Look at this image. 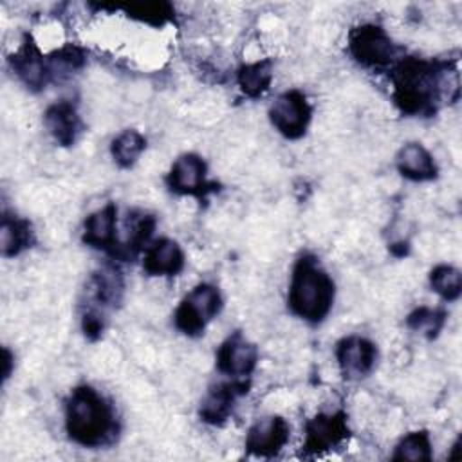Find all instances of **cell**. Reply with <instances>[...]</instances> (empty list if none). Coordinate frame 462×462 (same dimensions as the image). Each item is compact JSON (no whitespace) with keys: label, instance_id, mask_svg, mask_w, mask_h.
I'll return each instance as SVG.
<instances>
[{"label":"cell","instance_id":"cell-1","mask_svg":"<svg viewBox=\"0 0 462 462\" xmlns=\"http://www.w3.org/2000/svg\"><path fill=\"white\" fill-rule=\"evenodd\" d=\"M392 97L408 116H431L442 103L458 99L457 60L401 58L392 67Z\"/></svg>","mask_w":462,"mask_h":462},{"label":"cell","instance_id":"cell-2","mask_svg":"<svg viewBox=\"0 0 462 462\" xmlns=\"http://www.w3.org/2000/svg\"><path fill=\"white\" fill-rule=\"evenodd\" d=\"M65 430L83 448H103L116 440L119 422L114 406L90 384L76 386L65 404Z\"/></svg>","mask_w":462,"mask_h":462},{"label":"cell","instance_id":"cell-3","mask_svg":"<svg viewBox=\"0 0 462 462\" xmlns=\"http://www.w3.org/2000/svg\"><path fill=\"white\" fill-rule=\"evenodd\" d=\"M336 285L316 256L303 254L292 269L289 283V309L298 318L316 325L321 323L334 303Z\"/></svg>","mask_w":462,"mask_h":462},{"label":"cell","instance_id":"cell-4","mask_svg":"<svg viewBox=\"0 0 462 462\" xmlns=\"http://www.w3.org/2000/svg\"><path fill=\"white\" fill-rule=\"evenodd\" d=\"M348 49L354 60L374 70L390 69L401 60V49L392 42L386 31L374 23H363L350 31Z\"/></svg>","mask_w":462,"mask_h":462},{"label":"cell","instance_id":"cell-5","mask_svg":"<svg viewBox=\"0 0 462 462\" xmlns=\"http://www.w3.org/2000/svg\"><path fill=\"white\" fill-rule=\"evenodd\" d=\"M222 296L211 283H199L179 303L173 314V323L179 332L189 337L204 334L208 323L220 312Z\"/></svg>","mask_w":462,"mask_h":462},{"label":"cell","instance_id":"cell-6","mask_svg":"<svg viewBox=\"0 0 462 462\" xmlns=\"http://www.w3.org/2000/svg\"><path fill=\"white\" fill-rule=\"evenodd\" d=\"M312 108L307 101V96L300 90H287L269 110V119L273 126L285 137V139H300L310 123Z\"/></svg>","mask_w":462,"mask_h":462},{"label":"cell","instance_id":"cell-7","mask_svg":"<svg viewBox=\"0 0 462 462\" xmlns=\"http://www.w3.org/2000/svg\"><path fill=\"white\" fill-rule=\"evenodd\" d=\"M206 173H208V166L200 155L182 153L171 164L166 175V184L173 193L204 199L208 193H213L218 189V184L208 180Z\"/></svg>","mask_w":462,"mask_h":462},{"label":"cell","instance_id":"cell-8","mask_svg":"<svg viewBox=\"0 0 462 462\" xmlns=\"http://www.w3.org/2000/svg\"><path fill=\"white\" fill-rule=\"evenodd\" d=\"M346 415L343 411L318 413L305 424V455H321L343 444L348 437Z\"/></svg>","mask_w":462,"mask_h":462},{"label":"cell","instance_id":"cell-9","mask_svg":"<svg viewBox=\"0 0 462 462\" xmlns=\"http://www.w3.org/2000/svg\"><path fill=\"white\" fill-rule=\"evenodd\" d=\"M291 426L280 415H271L256 420L245 437V449L253 457L271 458L276 457L289 442Z\"/></svg>","mask_w":462,"mask_h":462},{"label":"cell","instance_id":"cell-10","mask_svg":"<svg viewBox=\"0 0 462 462\" xmlns=\"http://www.w3.org/2000/svg\"><path fill=\"white\" fill-rule=\"evenodd\" d=\"M336 359L345 379H361L375 366L377 348L366 337L348 336L337 343Z\"/></svg>","mask_w":462,"mask_h":462},{"label":"cell","instance_id":"cell-11","mask_svg":"<svg viewBox=\"0 0 462 462\" xmlns=\"http://www.w3.org/2000/svg\"><path fill=\"white\" fill-rule=\"evenodd\" d=\"M258 363V348L242 336L240 330L231 334L217 352V368L235 379L253 374Z\"/></svg>","mask_w":462,"mask_h":462},{"label":"cell","instance_id":"cell-12","mask_svg":"<svg viewBox=\"0 0 462 462\" xmlns=\"http://www.w3.org/2000/svg\"><path fill=\"white\" fill-rule=\"evenodd\" d=\"M249 392L247 381H229V383H217L206 393L200 404V419L213 426H222L233 413L235 402Z\"/></svg>","mask_w":462,"mask_h":462},{"label":"cell","instance_id":"cell-13","mask_svg":"<svg viewBox=\"0 0 462 462\" xmlns=\"http://www.w3.org/2000/svg\"><path fill=\"white\" fill-rule=\"evenodd\" d=\"M11 67L16 72V76L32 90L45 88L52 74L49 63L43 60L42 51L38 49V45L29 34H25L23 43L13 54Z\"/></svg>","mask_w":462,"mask_h":462},{"label":"cell","instance_id":"cell-14","mask_svg":"<svg viewBox=\"0 0 462 462\" xmlns=\"http://www.w3.org/2000/svg\"><path fill=\"white\" fill-rule=\"evenodd\" d=\"M43 125L52 139L61 146H72L83 130L76 105L69 99L51 105L43 114Z\"/></svg>","mask_w":462,"mask_h":462},{"label":"cell","instance_id":"cell-15","mask_svg":"<svg viewBox=\"0 0 462 462\" xmlns=\"http://www.w3.org/2000/svg\"><path fill=\"white\" fill-rule=\"evenodd\" d=\"M83 242L94 249L114 253L117 244V208L114 202H108L87 217Z\"/></svg>","mask_w":462,"mask_h":462},{"label":"cell","instance_id":"cell-16","mask_svg":"<svg viewBox=\"0 0 462 462\" xmlns=\"http://www.w3.org/2000/svg\"><path fill=\"white\" fill-rule=\"evenodd\" d=\"M143 269L150 276H175L184 269V253L171 238H159L144 249Z\"/></svg>","mask_w":462,"mask_h":462},{"label":"cell","instance_id":"cell-17","mask_svg":"<svg viewBox=\"0 0 462 462\" xmlns=\"http://www.w3.org/2000/svg\"><path fill=\"white\" fill-rule=\"evenodd\" d=\"M395 166L402 177L413 182L433 180L439 175V168L433 155L420 143H406L397 152Z\"/></svg>","mask_w":462,"mask_h":462},{"label":"cell","instance_id":"cell-18","mask_svg":"<svg viewBox=\"0 0 462 462\" xmlns=\"http://www.w3.org/2000/svg\"><path fill=\"white\" fill-rule=\"evenodd\" d=\"M34 244V231L29 220L20 217H2L0 245L4 256H16Z\"/></svg>","mask_w":462,"mask_h":462},{"label":"cell","instance_id":"cell-19","mask_svg":"<svg viewBox=\"0 0 462 462\" xmlns=\"http://www.w3.org/2000/svg\"><path fill=\"white\" fill-rule=\"evenodd\" d=\"M88 294L103 309L117 305L123 294V280L119 271L114 267H105L94 273L88 283Z\"/></svg>","mask_w":462,"mask_h":462},{"label":"cell","instance_id":"cell-20","mask_svg":"<svg viewBox=\"0 0 462 462\" xmlns=\"http://www.w3.org/2000/svg\"><path fill=\"white\" fill-rule=\"evenodd\" d=\"M236 81L240 90L247 97H260L263 96L273 81V61L271 60H262L254 61L249 65L240 67L236 74Z\"/></svg>","mask_w":462,"mask_h":462},{"label":"cell","instance_id":"cell-21","mask_svg":"<svg viewBox=\"0 0 462 462\" xmlns=\"http://www.w3.org/2000/svg\"><path fill=\"white\" fill-rule=\"evenodd\" d=\"M144 148H146V139L141 132L125 130L112 141L110 152H112L114 161L121 168H130L137 162V159L141 157Z\"/></svg>","mask_w":462,"mask_h":462},{"label":"cell","instance_id":"cell-22","mask_svg":"<svg viewBox=\"0 0 462 462\" xmlns=\"http://www.w3.org/2000/svg\"><path fill=\"white\" fill-rule=\"evenodd\" d=\"M430 285L442 300L455 301L462 294V274L457 267L440 263L431 269Z\"/></svg>","mask_w":462,"mask_h":462},{"label":"cell","instance_id":"cell-23","mask_svg":"<svg viewBox=\"0 0 462 462\" xmlns=\"http://www.w3.org/2000/svg\"><path fill=\"white\" fill-rule=\"evenodd\" d=\"M393 460H413V462H428L431 460V442L428 431H411L401 439L395 446Z\"/></svg>","mask_w":462,"mask_h":462},{"label":"cell","instance_id":"cell-24","mask_svg":"<svg viewBox=\"0 0 462 462\" xmlns=\"http://www.w3.org/2000/svg\"><path fill=\"white\" fill-rule=\"evenodd\" d=\"M446 310L442 309H431V307H419L411 310L406 318V325L415 330L424 334L428 339H433L439 336L446 323Z\"/></svg>","mask_w":462,"mask_h":462},{"label":"cell","instance_id":"cell-25","mask_svg":"<svg viewBox=\"0 0 462 462\" xmlns=\"http://www.w3.org/2000/svg\"><path fill=\"white\" fill-rule=\"evenodd\" d=\"M128 16L137 18L141 22L146 23H153V25H161L168 20H171L173 9L170 4L166 2H141V4H130L125 7Z\"/></svg>","mask_w":462,"mask_h":462},{"label":"cell","instance_id":"cell-26","mask_svg":"<svg viewBox=\"0 0 462 462\" xmlns=\"http://www.w3.org/2000/svg\"><path fill=\"white\" fill-rule=\"evenodd\" d=\"M52 61V72L58 69L61 70H78L85 65V54L79 47H74V45H67L63 49H60L54 58L51 60Z\"/></svg>","mask_w":462,"mask_h":462},{"label":"cell","instance_id":"cell-27","mask_svg":"<svg viewBox=\"0 0 462 462\" xmlns=\"http://www.w3.org/2000/svg\"><path fill=\"white\" fill-rule=\"evenodd\" d=\"M9 366H11V354L7 348H4V379L9 377Z\"/></svg>","mask_w":462,"mask_h":462}]
</instances>
